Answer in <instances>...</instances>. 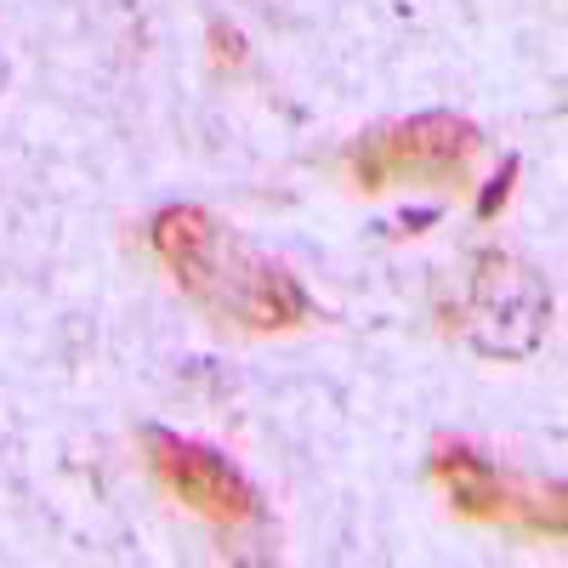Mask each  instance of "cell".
<instances>
[{"instance_id":"obj_1","label":"cell","mask_w":568,"mask_h":568,"mask_svg":"<svg viewBox=\"0 0 568 568\" xmlns=\"http://www.w3.org/2000/svg\"><path fill=\"white\" fill-rule=\"evenodd\" d=\"M149 245L176 278V291L216 324L296 329L313 313L302 278L205 205H165L149 222Z\"/></svg>"},{"instance_id":"obj_2","label":"cell","mask_w":568,"mask_h":568,"mask_svg":"<svg viewBox=\"0 0 568 568\" xmlns=\"http://www.w3.org/2000/svg\"><path fill=\"white\" fill-rule=\"evenodd\" d=\"M478 358H529L551 329V296L535 267L506 251H478L444 318Z\"/></svg>"},{"instance_id":"obj_3","label":"cell","mask_w":568,"mask_h":568,"mask_svg":"<svg viewBox=\"0 0 568 568\" xmlns=\"http://www.w3.org/2000/svg\"><path fill=\"white\" fill-rule=\"evenodd\" d=\"M484 149V131L460 120V114H415V120H398V125H375L364 131L353 149H347V176L364 194H382V187H404V182H420V187H444V182H460L471 171Z\"/></svg>"},{"instance_id":"obj_4","label":"cell","mask_w":568,"mask_h":568,"mask_svg":"<svg viewBox=\"0 0 568 568\" xmlns=\"http://www.w3.org/2000/svg\"><path fill=\"white\" fill-rule=\"evenodd\" d=\"M433 478L444 484L449 506L478 524H524L529 535H562V489H517L506 471L471 444H444L433 455Z\"/></svg>"},{"instance_id":"obj_5","label":"cell","mask_w":568,"mask_h":568,"mask_svg":"<svg viewBox=\"0 0 568 568\" xmlns=\"http://www.w3.org/2000/svg\"><path fill=\"white\" fill-rule=\"evenodd\" d=\"M142 444H149L154 478H160L187 511L211 517V524H222V529H240V524H256V517H262L256 489H251L216 449L187 444V438H176V433H160V426H149V433H142Z\"/></svg>"},{"instance_id":"obj_6","label":"cell","mask_w":568,"mask_h":568,"mask_svg":"<svg viewBox=\"0 0 568 568\" xmlns=\"http://www.w3.org/2000/svg\"><path fill=\"white\" fill-rule=\"evenodd\" d=\"M511 176H517V160H506V171L495 176V187H489V194L478 200V216H484V222H489V216L506 205V194H511Z\"/></svg>"}]
</instances>
